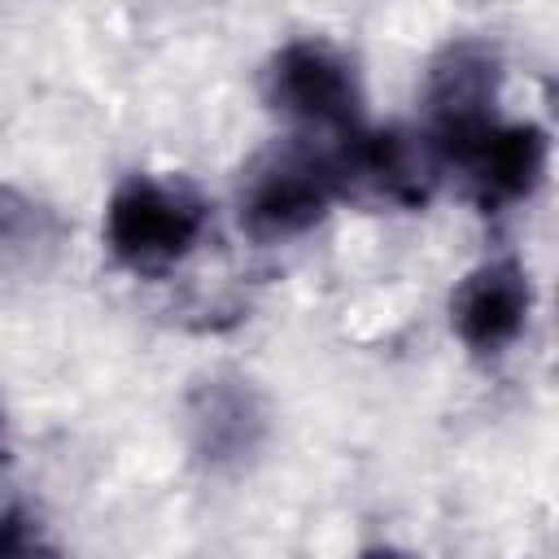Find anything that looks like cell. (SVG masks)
<instances>
[{
	"label": "cell",
	"mask_w": 559,
	"mask_h": 559,
	"mask_svg": "<svg viewBox=\"0 0 559 559\" xmlns=\"http://www.w3.org/2000/svg\"><path fill=\"white\" fill-rule=\"evenodd\" d=\"M358 559H411V555L397 550V546H371V550H362Z\"/></svg>",
	"instance_id": "obj_10"
},
{
	"label": "cell",
	"mask_w": 559,
	"mask_h": 559,
	"mask_svg": "<svg viewBox=\"0 0 559 559\" xmlns=\"http://www.w3.org/2000/svg\"><path fill=\"white\" fill-rule=\"evenodd\" d=\"M533 280L515 258L480 262L450 293V328L476 358H498L528 323Z\"/></svg>",
	"instance_id": "obj_7"
},
{
	"label": "cell",
	"mask_w": 559,
	"mask_h": 559,
	"mask_svg": "<svg viewBox=\"0 0 559 559\" xmlns=\"http://www.w3.org/2000/svg\"><path fill=\"white\" fill-rule=\"evenodd\" d=\"M546 157L550 140L537 122H489L450 153L445 170L463 175V188L480 214H502L537 192Z\"/></svg>",
	"instance_id": "obj_6"
},
{
	"label": "cell",
	"mask_w": 559,
	"mask_h": 559,
	"mask_svg": "<svg viewBox=\"0 0 559 559\" xmlns=\"http://www.w3.org/2000/svg\"><path fill=\"white\" fill-rule=\"evenodd\" d=\"M262 96L301 131L345 140L362 131V83L354 61L328 39H293L262 70Z\"/></svg>",
	"instance_id": "obj_3"
},
{
	"label": "cell",
	"mask_w": 559,
	"mask_h": 559,
	"mask_svg": "<svg viewBox=\"0 0 559 559\" xmlns=\"http://www.w3.org/2000/svg\"><path fill=\"white\" fill-rule=\"evenodd\" d=\"M205 201L188 179L131 175L105 205V245L131 275H166L205 236Z\"/></svg>",
	"instance_id": "obj_2"
},
{
	"label": "cell",
	"mask_w": 559,
	"mask_h": 559,
	"mask_svg": "<svg viewBox=\"0 0 559 559\" xmlns=\"http://www.w3.org/2000/svg\"><path fill=\"white\" fill-rule=\"evenodd\" d=\"M341 197V157L336 144H319L310 135L280 140L262 148L245 170L236 188L240 227L262 240H293L323 223L332 201Z\"/></svg>",
	"instance_id": "obj_1"
},
{
	"label": "cell",
	"mask_w": 559,
	"mask_h": 559,
	"mask_svg": "<svg viewBox=\"0 0 559 559\" xmlns=\"http://www.w3.org/2000/svg\"><path fill=\"white\" fill-rule=\"evenodd\" d=\"M502 87V52L489 39H450L428 66V135L437 140L441 157L485 131L493 118V100ZM450 175V170H445Z\"/></svg>",
	"instance_id": "obj_5"
},
{
	"label": "cell",
	"mask_w": 559,
	"mask_h": 559,
	"mask_svg": "<svg viewBox=\"0 0 559 559\" xmlns=\"http://www.w3.org/2000/svg\"><path fill=\"white\" fill-rule=\"evenodd\" d=\"M188 428H192L197 454L205 463L223 467V463H240L258 450L262 428H266V411H262L258 393L249 389V380L214 376V380L192 389Z\"/></svg>",
	"instance_id": "obj_8"
},
{
	"label": "cell",
	"mask_w": 559,
	"mask_h": 559,
	"mask_svg": "<svg viewBox=\"0 0 559 559\" xmlns=\"http://www.w3.org/2000/svg\"><path fill=\"white\" fill-rule=\"evenodd\" d=\"M341 197H358L393 210H424L445 179V157L437 140L419 127H376L336 140Z\"/></svg>",
	"instance_id": "obj_4"
},
{
	"label": "cell",
	"mask_w": 559,
	"mask_h": 559,
	"mask_svg": "<svg viewBox=\"0 0 559 559\" xmlns=\"http://www.w3.org/2000/svg\"><path fill=\"white\" fill-rule=\"evenodd\" d=\"M0 559H57L44 524L26 507H9L0 515Z\"/></svg>",
	"instance_id": "obj_9"
}]
</instances>
